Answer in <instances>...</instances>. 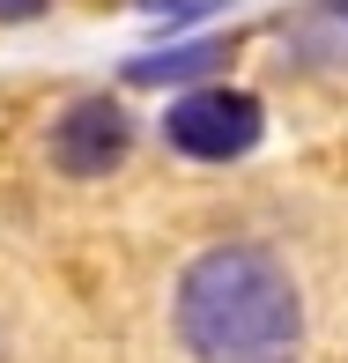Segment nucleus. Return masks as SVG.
Returning <instances> with one entry per match:
<instances>
[{
	"instance_id": "nucleus-2",
	"label": "nucleus",
	"mask_w": 348,
	"mask_h": 363,
	"mask_svg": "<svg viewBox=\"0 0 348 363\" xmlns=\"http://www.w3.org/2000/svg\"><path fill=\"white\" fill-rule=\"evenodd\" d=\"M259 126H267L259 96H245V89H193V96L171 104L163 141H171L178 156H193V163H230V156H245V148L259 141Z\"/></svg>"
},
{
	"instance_id": "nucleus-4",
	"label": "nucleus",
	"mask_w": 348,
	"mask_h": 363,
	"mask_svg": "<svg viewBox=\"0 0 348 363\" xmlns=\"http://www.w3.org/2000/svg\"><path fill=\"white\" fill-rule=\"evenodd\" d=\"M281 38H289L311 67H348V0H311L304 15L281 23Z\"/></svg>"
},
{
	"instance_id": "nucleus-7",
	"label": "nucleus",
	"mask_w": 348,
	"mask_h": 363,
	"mask_svg": "<svg viewBox=\"0 0 348 363\" xmlns=\"http://www.w3.org/2000/svg\"><path fill=\"white\" fill-rule=\"evenodd\" d=\"M52 0H0V23H30V15H45Z\"/></svg>"
},
{
	"instance_id": "nucleus-3",
	"label": "nucleus",
	"mask_w": 348,
	"mask_h": 363,
	"mask_svg": "<svg viewBox=\"0 0 348 363\" xmlns=\"http://www.w3.org/2000/svg\"><path fill=\"white\" fill-rule=\"evenodd\" d=\"M126 148H134V119H126V104H111V96H82V104H67V119L52 126V163L67 178L119 171Z\"/></svg>"
},
{
	"instance_id": "nucleus-5",
	"label": "nucleus",
	"mask_w": 348,
	"mask_h": 363,
	"mask_svg": "<svg viewBox=\"0 0 348 363\" xmlns=\"http://www.w3.org/2000/svg\"><path fill=\"white\" fill-rule=\"evenodd\" d=\"M230 60V45H171V52H141V60H126V82L134 89H163V82H201V74H215Z\"/></svg>"
},
{
	"instance_id": "nucleus-1",
	"label": "nucleus",
	"mask_w": 348,
	"mask_h": 363,
	"mask_svg": "<svg viewBox=\"0 0 348 363\" xmlns=\"http://www.w3.org/2000/svg\"><path fill=\"white\" fill-rule=\"evenodd\" d=\"M178 341L193 363H296L304 296L259 245H215L178 282Z\"/></svg>"
},
{
	"instance_id": "nucleus-6",
	"label": "nucleus",
	"mask_w": 348,
	"mask_h": 363,
	"mask_svg": "<svg viewBox=\"0 0 348 363\" xmlns=\"http://www.w3.org/2000/svg\"><path fill=\"white\" fill-rule=\"evenodd\" d=\"M141 15H156V23H201V15H215L223 0H134Z\"/></svg>"
}]
</instances>
